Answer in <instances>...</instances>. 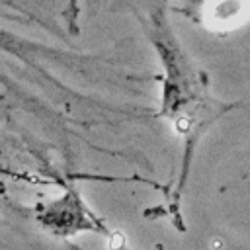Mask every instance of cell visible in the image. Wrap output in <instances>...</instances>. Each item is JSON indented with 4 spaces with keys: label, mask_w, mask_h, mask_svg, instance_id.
Wrapping results in <instances>:
<instances>
[{
    "label": "cell",
    "mask_w": 250,
    "mask_h": 250,
    "mask_svg": "<svg viewBox=\"0 0 250 250\" xmlns=\"http://www.w3.org/2000/svg\"><path fill=\"white\" fill-rule=\"evenodd\" d=\"M148 16L150 23L146 25V33L150 35L166 70L162 113L174 117L178 121V129L186 131L188 139L191 141L195 137L193 131H197V117L201 113L199 107L201 104L205 105V80L199 72L193 70L191 62L170 31V23L160 8H152Z\"/></svg>",
    "instance_id": "1"
},
{
    "label": "cell",
    "mask_w": 250,
    "mask_h": 250,
    "mask_svg": "<svg viewBox=\"0 0 250 250\" xmlns=\"http://www.w3.org/2000/svg\"><path fill=\"white\" fill-rule=\"evenodd\" d=\"M41 221L51 230L61 232V234H70V232L80 230V229H90V225L84 223V211H82L80 201H76L70 195L49 205L43 211Z\"/></svg>",
    "instance_id": "2"
}]
</instances>
